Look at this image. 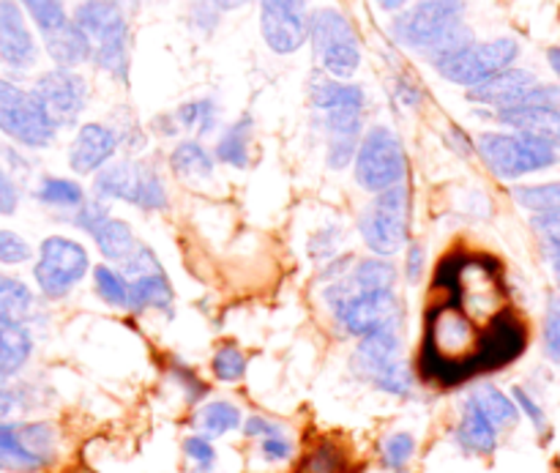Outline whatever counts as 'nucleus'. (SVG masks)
<instances>
[{
	"instance_id": "57",
	"label": "nucleus",
	"mask_w": 560,
	"mask_h": 473,
	"mask_svg": "<svg viewBox=\"0 0 560 473\" xmlns=\"http://www.w3.org/2000/svg\"><path fill=\"white\" fill-rule=\"evenodd\" d=\"M377 5H381L383 11H388V14H399V11L408 5V0H375Z\"/></svg>"
},
{
	"instance_id": "30",
	"label": "nucleus",
	"mask_w": 560,
	"mask_h": 473,
	"mask_svg": "<svg viewBox=\"0 0 560 473\" xmlns=\"http://www.w3.org/2000/svg\"><path fill=\"white\" fill-rule=\"evenodd\" d=\"M36 307V296L22 279L0 274V318L14 323H27Z\"/></svg>"
},
{
	"instance_id": "26",
	"label": "nucleus",
	"mask_w": 560,
	"mask_h": 473,
	"mask_svg": "<svg viewBox=\"0 0 560 473\" xmlns=\"http://www.w3.org/2000/svg\"><path fill=\"white\" fill-rule=\"evenodd\" d=\"M91 239L96 241L98 252H102V255L113 263L126 261V257L131 255V250L137 246L129 222H124V219H115V217L104 219V222L93 230Z\"/></svg>"
},
{
	"instance_id": "54",
	"label": "nucleus",
	"mask_w": 560,
	"mask_h": 473,
	"mask_svg": "<svg viewBox=\"0 0 560 473\" xmlns=\"http://www.w3.org/2000/svg\"><path fill=\"white\" fill-rule=\"evenodd\" d=\"M405 277L408 282H419L424 277V250L419 244L408 246V261H405Z\"/></svg>"
},
{
	"instance_id": "53",
	"label": "nucleus",
	"mask_w": 560,
	"mask_h": 473,
	"mask_svg": "<svg viewBox=\"0 0 560 473\" xmlns=\"http://www.w3.org/2000/svg\"><path fill=\"white\" fill-rule=\"evenodd\" d=\"M279 432H284L282 425L266 419V416H249V419L244 422L246 438H268V436H279Z\"/></svg>"
},
{
	"instance_id": "59",
	"label": "nucleus",
	"mask_w": 560,
	"mask_h": 473,
	"mask_svg": "<svg viewBox=\"0 0 560 473\" xmlns=\"http://www.w3.org/2000/svg\"><path fill=\"white\" fill-rule=\"evenodd\" d=\"M246 3H249V0H213V5H217L219 11H235Z\"/></svg>"
},
{
	"instance_id": "56",
	"label": "nucleus",
	"mask_w": 560,
	"mask_h": 473,
	"mask_svg": "<svg viewBox=\"0 0 560 473\" xmlns=\"http://www.w3.org/2000/svg\"><path fill=\"white\" fill-rule=\"evenodd\" d=\"M448 146H452L459 157H470V153L476 151V142L470 140L459 126H452V129H448Z\"/></svg>"
},
{
	"instance_id": "32",
	"label": "nucleus",
	"mask_w": 560,
	"mask_h": 473,
	"mask_svg": "<svg viewBox=\"0 0 560 473\" xmlns=\"http://www.w3.org/2000/svg\"><path fill=\"white\" fill-rule=\"evenodd\" d=\"M197 425L206 432L208 438H222L228 432L238 430L244 425V416H241L238 405L228 403V400H213V403L202 405L200 414H197Z\"/></svg>"
},
{
	"instance_id": "15",
	"label": "nucleus",
	"mask_w": 560,
	"mask_h": 473,
	"mask_svg": "<svg viewBox=\"0 0 560 473\" xmlns=\"http://www.w3.org/2000/svg\"><path fill=\"white\" fill-rule=\"evenodd\" d=\"M38 60V44L25 22V9L16 0H0V64L27 71Z\"/></svg>"
},
{
	"instance_id": "49",
	"label": "nucleus",
	"mask_w": 560,
	"mask_h": 473,
	"mask_svg": "<svg viewBox=\"0 0 560 473\" xmlns=\"http://www.w3.org/2000/svg\"><path fill=\"white\" fill-rule=\"evenodd\" d=\"M530 224H534V230L545 239V244L550 246V250H560V211L536 214V217L530 219Z\"/></svg>"
},
{
	"instance_id": "61",
	"label": "nucleus",
	"mask_w": 560,
	"mask_h": 473,
	"mask_svg": "<svg viewBox=\"0 0 560 473\" xmlns=\"http://www.w3.org/2000/svg\"><path fill=\"white\" fill-rule=\"evenodd\" d=\"M550 310L552 312H560V296H552V299H550Z\"/></svg>"
},
{
	"instance_id": "42",
	"label": "nucleus",
	"mask_w": 560,
	"mask_h": 473,
	"mask_svg": "<svg viewBox=\"0 0 560 473\" xmlns=\"http://www.w3.org/2000/svg\"><path fill=\"white\" fill-rule=\"evenodd\" d=\"M33 250L14 230H0V266H22L31 261Z\"/></svg>"
},
{
	"instance_id": "1",
	"label": "nucleus",
	"mask_w": 560,
	"mask_h": 473,
	"mask_svg": "<svg viewBox=\"0 0 560 473\" xmlns=\"http://www.w3.org/2000/svg\"><path fill=\"white\" fill-rule=\"evenodd\" d=\"M323 299L348 337L361 339L366 334L399 332L402 326V304L394 290H353L342 277L328 285Z\"/></svg>"
},
{
	"instance_id": "27",
	"label": "nucleus",
	"mask_w": 560,
	"mask_h": 473,
	"mask_svg": "<svg viewBox=\"0 0 560 473\" xmlns=\"http://www.w3.org/2000/svg\"><path fill=\"white\" fill-rule=\"evenodd\" d=\"M468 400L498 427V430H509V427L517 425V403H514V397L503 394L498 387H479Z\"/></svg>"
},
{
	"instance_id": "16",
	"label": "nucleus",
	"mask_w": 560,
	"mask_h": 473,
	"mask_svg": "<svg viewBox=\"0 0 560 473\" xmlns=\"http://www.w3.org/2000/svg\"><path fill=\"white\" fill-rule=\"evenodd\" d=\"M118 151V135L104 124H82L69 148V168L80 175L98 173Z\"/></svg>"
},
{
	"instance_id": "20",
	"label": "nucleus",
	"mask_w": 560,
	"mask_h": 473,
	"mask_svg": "<svg viewBox=\"0 0 560 473\" xmlns=\"http://www.w3.org/2000/svg\"><path fill=\"white\" fill-rule=\"evenodd\" d=\"M495 118L512 126L514 131H525V135L539 137V140L560 148V107L501 109V113H495Z\"/></svg>"
},
{
	"instance_id": "45",
	"label": "nucleus",
	"mask_w": 560,
	"mask_h": 473,
	"mask_svg": "<svg viewBox=\"0 0 560 473\" xmlns=\"http://www.w3.org/2000/svg\"><path fill=\"white\" fill-rule=\"evenodd\" d=\"M27 408H31L27 389L11 387V378L0 376V422H5L14 414H22V411Z\"/></svg>"
},
{
	"instance_id": "17",
	"label": "nucleus",
	"mask_w": 560,
	"mask_h": 473,
	"mask_svg": "<svg viewBox=\"0 0 560 473\" xmlns=\"http://www.w3.org/2000/svg\"><path fill=\"white\" fill-rule=\"evenodd\" d=\"M536 82L539 80H536L534 71L512 66V69L498 71L495 77L485 80L481 85L470 88L468 99L470 102L481 104V107H492L495 113H501V109L514 107V102H517V99L523 96L530 85H536Z\"/></svg>"
},
{
	"instance_id": "19",
	"label": "nucleus",
	"mask_w": 560,
	"mask_h": 473,
	"mask_svg": "<svg viewBox=\"0 0 560 473\" xmlns=\"http://www.w3.org/2000/svg\"><path fill=\"white\" fill-rule=\"evenodd\" d=\"M44 38V49L52 58L55 66H63V69H77V66L93 60V44L88 38V33L77 25L74 20H69L66 25H60L58 31L47 33Z\"/></svg>"
},
{
	"instance_id": "28",
	"label": "nucleus",
	"mask_w": 560,
	"mask_h": 473,
	"mask_svg": "<svg viewBox=\"0 0 560 473\" xmlns=\"http://www.w3.org/2000/svg\"><path fill=\"white\" fill-rule=\"evenodd\" d=\"M170 170L178 178L206 181L213 175V157L197 140H186L170 153Z\"/></svg>"
},
{
	"instance_id": "7",
	"label": "nucleus",
	"mask_w": 560,
	"mask_h": 473,
	"mask_svg": "<svg viewBox=\"0 0 560 473\" xmlns=\"http://www.w3.org/2000/svg\"><path fill=\"white\" fill-rule=\"evenodd\" d=\"M0 131L31 151L49 148L58 137V126L44 109L42 99L3 77H0Z\"/></svg>"
},
{
	"instance_id": "47",
	"label": "nucleus",
	"mask_w": 560,
	"mask_h": 473,
	"mask_svg": "<svg viewBox=\"0 0 560 473\" xmlns=\"http://www.w3.org/2000/svg\"><path fill=\"white\" fill-rule=\"evenodd\" d=\"M107 217H109V208L104 206V200H85L80 208H74L71 222H74V228L85 230V233L91 235Z\"/></svg>"
},
{
	"instance_id": "22",
	"label": "nucleus",
	"mask_w": 560,
	"mask_h": 473,
	"mask_svg": "<svg viewBox=\"0 0 560 473\" xmlns=\"http://www.w3.org/2000/svg\"><path fill=\"white\" fill-rule=\"evenodd\" d=\"M129 282V310L131 312H145V310H156L170 315L173 312V285H170L167 274L156 272V274H145V277L137 279H126Z\"/></svg>"
},
{
	"instance_id": "13",
	"label": "nucleus",
	"mask_w": 560,
	"mask_h": 473,
	"mask_svg": "<svg viewBox=\"0 0 560 473\" xmlns=\"http://www.w3.org/2000/svg\"><path fill=\"white\" fill-rule=\"evenodd\" d=\"M260 33L271 53H299L310 42L306 0H260Z\"/></svg>"
},
{
	"instance_id": "3",
	"label": "nucleus",
	"mask_w": 560,
	"mask_h": 473,
	"mask_svg": "<svg viewBox=\"0 0 560 473\" xmlns=\"http://www.w3.org/2000/svg\"><path fill=\"white\" fill-rule=\"evenodd\" d=\"M350 370L359 381L392 397H410L416 387L413 370L402 359L399 332H377L359 339L350 359Z\"/></svg>"
},
{
	"instance_id": "62",
	"label": "nucleus",
	"mask_w": 560,
	"mask_h": 473,
	"mask_svg": "<svg viewBox=\"0 0 560 473\" xmlns=\"http://www.w3.org/2000/svg\"><path fill=\"white\" fill-rule=\"evenodd\" d=\"M558 274V288H560V272H556Z\"/></svg>"
},
{
	"instance_id": "18",
	"label": "nucleus",
	"mask_w": 560,
	"mask_h": 473,
	"mask_svg": "<svg viewBox=\"0 0 560 473\" xmlns=\"http://www.w3.org/2000/svg\"><path fill=\"white\" fill-rule=\"evenodd\" d=\"M498 436H501V430L470 400H465L463 416H459V425L454 430L457 447L463 452L476 454V458H487V454H492L498 449Z\"/></svg>"
},
{
	"instance_id": "21",
	"label": "nucleus",
	"mask_w": 560,
	"mask_h": 473,
	"mask_svg": "<svg viewBox=\"0 0 560 473\" xmlns=\"http://www.w3.org/2000/svg\"><path fill=\"white\" fill-rule=\"evenodd\" d=\"M310 96L320 113H334V109H361L364 113L366 104L364 88L348 80H337V77H315L310 85Z\"/></svg>"
},
{
	"instance_id": "48",
	"label": "nucleus",
	"mask_w": 560,
	"mask_h": 473,
	"mask_svg": "<svg viewBox=\"0 0 560 473\" xmlns=\"http://www.w3.org/2000/svg\"><path fill=\"white\" fill-rule=\"evenodd\" d=\"M260 454L268 463H288V460L293 458V441H290L284 432L260 438Z\"/></svg>"
},
{
	"instance_id": "41",
	"label": "nucleus",
	"mask_w": 560,
	"mask_h": 473,
	"mask_svg": "<svg viewBox=\"0 0 560 473\" xmlns=\"http://www.w3.org/2000/svg\"><path fill=\"white\" fill-rule=\"evenodd\" d=\"M304 473H345V454L334 443L323 441L315 452L306 458Z\"/></svg>"
},
{
	"instance_id": "12",
	"label": "nucleus",
	"mask_w": 560,
	"mask_h": 473,
	"mask_svg": "<svg viewBox=\"0 0 560 473\" xmlns=\"http://www.w3.org/2000/svg\"><path fill=\"white\" fill-rule=\"evenodd\" d=\"M88 268H91V257L80 241L66 239V235H49L38 246L33 279L44 299L55 301L66 299L85 279Z\"/></svg>"
},
{
	"instance_id": "34",
	"label": "nucleus",
	"mask_w": 560,
	"mask_h": 473,
	"mask_svg": "<svg viewBox=\"0 0 560 473\" xmlns=\"http://www.w3.org/2000/svg\"><path fill=\"white\" fill-rule=\"evenodd\" d=\"M217 113L219 109L213 99H191L175 109V120L184 129L197 131V135H211L213 126H217Z\"/></svg>"
},
{
	"instance_id": "10",
	"label": "nucleus",
	"mask_w": 560,
	"mask_h": 473,
	"mask_svg": "<svg viewBox=\"0 0 560 473\" xmlns=\"http://www.w3.org/2000/svg\"><path fill=\"white\" fill-rule=\"evenodd\" d=\"M520 58V42L512 36H498L490 42H474L459 53L446 55V58L435 60V71L446 82L463 88H476L485 80L495 77L498 71L512 69L514 60Z\"/></svg>"
},
{
	"instance_id": "40",
	"label": "nucleus",
	"mask_w": 560,
	"mask_h": 473,
	"mask_svg": "<svg viewBox=\"0 0 560 473\" xmlns=\"http://www.w3.org/2000/svg\"><path fill=\"white\" fill-rule=\"evenodd\" d=\"M184 458L197 473H211L217 465V449L208 436H189L184 441Z\"/></svg>"
},
{
	"instance_id": "36",
	"label": "nucleus",
	"mask_w": 560,
	"mask_h": 473,
	"mask_svg": "<svg viewBox=\"0 0 560 473\" xmlns=\"http://www.w3.org/2000/svg\"><path fill=\"white\" fill-rule=\"evenodd\" d=\"M16 3L25 9V14L31 16L33 25L42 31V36L58 31L60 25H66V22L71 20V16L66 14L63 0H16Z\"/></svg>"
},
{
	"instance_id": "37",
	"label": "nucleus",
	"mask_w": 560,
	"mask_h": 473,
	"mask_svg": "<svg viewBox=\"0 0 560 473\" xmlns=\"http://www.w3.org/2000/svg\"><path fill=\"white\" fill-rule=\"evenodd\" d=\"M514 200L534 214L560 211V181L536 186H517V189H514Z\"/></svg>"
},
{
	"instance_id": "9",
	"label": "nucleus",
	"mask_w": 560,
	"mask_h": 473,
	"mask_svg": "<svg viewBox=\"0 0 560 473\" xmlns=\"http://www.w3.org/2000/svg\"><path fill=\"white\" fill-rule=\"evenodd\" d=\"M405 178H408V157L399 137L388 126H372L370 131H364L355 153V181L361 189L377 195L405 184Z\"/></svg>"
},
{
	"instance_id": "58",
	"label": "nucleus",
	"mask_w": 560,
	"mask_h": 473,
	"mask_svg": "<svg viewBox=\"0 0 560 473\" xmlns=\"http://www.w3.org/2000/svg\"><path fill=\"white\" fill-rule=\"evenodd\" d=\"M547 66L552 69V74L560 80V47H550L547 49Z\"/></svg>"
},
{
	"instance_id": "44",
	"label": "nucleus",
	"mask_w": 560,
	"mask_h": 473,
	"mask_svg": "<svg viewBox=\"0 0 560 473\" xmlns=\"http://www.w3.org/2000/svg\"><path fill=\"white\" fill-rule=\"evenodd\" d=\"M512 397H514V403H517L520 414H523L525 419H528L530 425H534V430L539 432V436H547V430H550V422H547L545 408H541V405L536 403L534 394L525 392L523 387H514L512 389Z\"/></svg>"
},
{
	"instance_id": "60",
	"label": "nucleus",
	"mask_w": 560,
	"mask_h": 473,
	"mask_svg": "<svg viewBox=\"0 0 560 473\" xmlns=\"http://www.w3.org/2000/svg\"><path fill=\"white\" fill-rule=\"evenodd\" d=\"M552 255V266H556V272H560V250H550Z\"/></svg>"
},
{
	"instance_id": "2",
	"label": "nucleus",
	"mask_w": 560,
	"mask_h": 473,
	"mask_svg": "<svg viewBox=\"0 0 560 473\" xmlns=\"http://www.w3.org/2000/svg\"><path fill=\"white\" fill-rule=\"evenodd\" d=\"M71 20L88 33L93 44V60L115 82H129V20L118 0H82Z\"/></svg>"
},
{
	"instance_id": "55",
	"label": "nucleus",
	"mask_w": 560,
	"mask_h": 473,
	"mask_svg": "<svg viewBox=\"0 0 560 473\" xmlns=\"http://www.w3.org/2000/svg\"><path fill=\"white\" fill-rule=\"evenodd\" d=\"M394 96H397L405 107H419L421 104L419 85L410 80H405V77H397V82H394Z\"/></svg>"
},
{
	"instance_id": "46",
	"label": "nucleus",
	"mask_w": 560,
	"mask_h": 473,
	"mask_svg": "<svg viewBox=\"0 0 560 473\" xmlns=\"http://www.w3.org/2000/svg\"><path fill=\"white\" fill-rule=\"evenodd\" d=\"M339 244H342V230L339 228H326L320 233H315L310 239V255L312 261H326L331 263L337 255Z\"/></svg>"
},
{
	"instance_id": "25",
	"label": "nucleus",
	"mask_w": 560,
	"mask_h": 473,
	"mask_svg": "<svg viewBox=\"0 0 560 473\" xmlns=\"http://www.w3.org/2000/svg\"><path fill=\"white\" fill-rule=\"evenodd\" d=\"M252 131H255V120H252V115H244V118L235 120L233 126H228L217 142L219 162L230 164V168H235V170L249 168Z\"/></svg>"
},
{
	"instance_id": "8",
	"label": "nucleus",
	"mask_w": 560,
	"mask_h": 473,
	"mask_svg": "<svg viewBox=\"0 0 560 473\" xmlns=\"http://www.w3.org/2000/svg\"><path fill=\"white\" fill-rule=\"evenodd\" d=\"M310 42L317 64L337 80H350L361 66V42L353 22L339 9H317L310 14Z\"/></svg>"
},
{
	"instance_id": "6",
	"label": "nucleus",
	"mask_w": 560,
	"mask_h": 473,
	"mask_svg": "<svg viewBox=\"0 0 560 473\" xmlns=\"http://www.w3.org/2000/svg\"><path fill=\"white\" fill-rule=\"evenodd\" d=\"M410 189L405 184L377 192L375 200L364 208L359 219V233L375 255L392 257L410 239Z\"/></svg>"
},
{
	"instance_id": "50",
	"label": "nucleus",
	"mask_w": 560,
	"mask_h": 473,
	"mask_svg": "<svg viewBox=\"0 0 560 473\" xmlns=\"http://www.w3.org/2000/svg\"><path fill=\"white\" fill-rule=\"evenodd\" d=\"M191 22H195L197 31L213 33L219 25V9L213 5V0H195L191 3Z\"/></svg>"
},
{
	"instance_id": "14",
	"label": "nucleus",
	"mask_w": 560,
	"mask_h": 473,
	"mask_svg": "<svg viewBox=\"0 0 560 473\" xmlns=\"http://www.w3.org/2000/svg\"><path fill=\"white\" fill-rule=\"evenodd\" d=\"M31 91L42 99L44 109H47L58 129L60 126L63 129L74 126L88 104L85 77L77 74L74 69H63V66H55V69L38 74Z\"/></svg>"
},
{
	"instance_id": "4",
	"label": "nucleus",
	"mask_w": 560,
	"mask_h": 473,
	"mask_svg": "<svg viewBox=\"0 0 560 473\" xmlns=\"http://www.w3.org/2000/svg\"><path fill=\"white\" fill-rule=\"evenodd\" d=\"M476 151L490 173L501 181L523 178L560 162L556 146L525 131H485L476 140Z\"/></svg>"
},
{
	"instance_id": "39",
	"label": "nucleus",
	"mask_w": 560,
	"mask_h": 473,
	"mask_svg": "<svg viewBox=\"0 0 560 473\" xmlns=\"http://www.w3.org/2000/svg\"><path fill=\"white\" fill-rule=\"evenodd\" d=\"M211 370L217 376V381L222 383H238L246 376V356L238 345H222V348L213 354Z\"/></svg>"
},
{
	"instance_id": "29",
	"label": "nucleus",
	"mask_w": 560,
	"mask_h": 473,
	"mask_svg": "<svg viewBox=\"0 0 560 473\" xmlns=\"http://www.w3.org/2000/svg\"><path fill=\"white\" fill-rule=\"evenodd\" d=\"M345 282L353 290H394L397 268L383 257H364V261L353 263V268L345 274Z\"/></svg>"
},
{
	"instance_id": "5",
	"label": "nucleus",
	"mask_w": 560,
	"mask_h": 473,
	"mask_svg": "<svg viewBox=\"0 0 560 473\" xmlns=\"http://www.w3.org/2000/svg\"><path fill=\"white\" fill-rule=\"evenodd\" d=\"M459 25H465V0H416L392 20V36L402 47L430 55Z\"/></svg>"
},
{
	"instance_id": "31",
	"label": "nucleus",
	"mask_w": 560,
	"mask_h": 473,
	"mask_svg": "<svg viewBox=\"0 0 560 473\" xmlns=\"http://www.w3.org/2000/svg\"><path fill=\"white\" fill-rule=\"evenodd\" d=\"M129 203L142 208V211H162V208H167V189H164L162 175L156 173L153 164L137 162V181Z\"/></svg>"
},
{
	"instance_id": "52",
	"label": "nucleus",
	"mask_w": 560,
	"mask_h": 473,
	"mask_svg": "<svg viewBox=\"0 0 560 473\" xmlns=\"http://www.w3.org/2000/svg\"><path fill=\"white\" fill-rule=\"evenodd\" d=\"M541 339H545V354L552 365H560V312H552L545 321V332H541Z\"/></svg>"
},
{
	"instance_id": "33",
	"label": "nucleus",
	"mask_w": 560,
	"mask_h": 473,
	"mask_svg": "<svg viewBox=\"0 0 560 473\" xmlns=\"http://www.w3.org/2000/svg\"><path fill=\"white\" fill-rule=\"evenodd\" d=\"M36 200L49 208H80L85 203V189L71 178L47 175L36 189Z\"/></svg>"
},
{
	"instance_id": "43",
	"label": "nucleus",
	"mask_w": 560,
	"mask_h": 473,
	"mask_svg": "<svg viewBox=\"0 0 560 473\" xmlns=\"http://www.w3.org/2000/svg\"><path fill=\"white\" fill-rule=\"evenodd\" d=\"M520 107H560V85H556V82H536L509 109Z\"/></svg>"
},
{
	"instance_id": "11",
	"label": "nucleus",
	"mask_w": 560,
	"mask_h": 473,
	"mask_svg": "<svg viewBox=\"0 0 560 473\" xmlns=\"http://www.w3.org/2000/svg\"><path fill=\"white\" fill-rule=\"evenodd\" d=\"M58 454V430L49 422H0V471L42 473Z\"/></svg>"
},
{
	"instance_id": "24",
	"label": "nucleus",
	"mask_w": 560,
	"mask_h": 473,
	"mask_svg": "<svg viewBox=\"0 0 560 473\" xmlns=\"http://www.w3.org/2000/svg\"><path fill=\"white\" fill-rule=\"evenodd\" d=\"M137 181V162H115L107 164L104 170H98L96 181H93V195L96 200H131V192H135Z\"/></svg>"
},
{
	"instance_id": "51",
	"label": "nucleus",
	"mask_w": 560,
	"mask_h": 473,
	"mask_svg": "<svg viewBox=\"0 0 560 473\" xmlns=\"http://www.w3.org/2000/svg\"><path fill=\"white\" fill-rule=\"evenodd\" d=\"M20 208V189L9 170L0 164V217H11Z\"/></svg>"
},
{
	"instance_id": "35",
	"label": "nucleus",
	"mask_w": 560,
	"mask_h": 473,
	"mask_svg": "<svg viewBox=\"0 0 560 473\" xmlns=\"http://www.w3.org/2000/svg\"><path fill=\"white\" fill-rule=\"evenodd\" d=\"M93 288H96L98 299L109 307H124L129 310V282L120 272L109 266L93 268Z\"/></svg>"
},
{
	"instance_id": "38",
	"label": "nucleus",
	"mask_w": 560,
	"mask_h": 473,
	"mask_svg": "<svg viewBox=\"0 0 560 473\" xmlns=\"http://www.w3.org/2000/svg\"><path fill=\"white\" fill-rule=\"evenodd\" d=\"M416 454V438L410 432H392L386 436L381 447V460H383V469L394 471V473H402L410 465Z\"/></svg>"
},
{
	"instance_id": "23",
	"label": "nucleus",
	"mask_w": 560,
	"mask_h": 473,
	"mask_svg": "<svg viewBox=\"0 0 560 473\" xmlns=\"http://www.w3.org/2000/svg\"><path fill=\"white\" fill-rule=\"evenodd\" d=\"M33 354V337L25 323L0 318V376L14 378Z\"/></svg>"
}]
</instances>
